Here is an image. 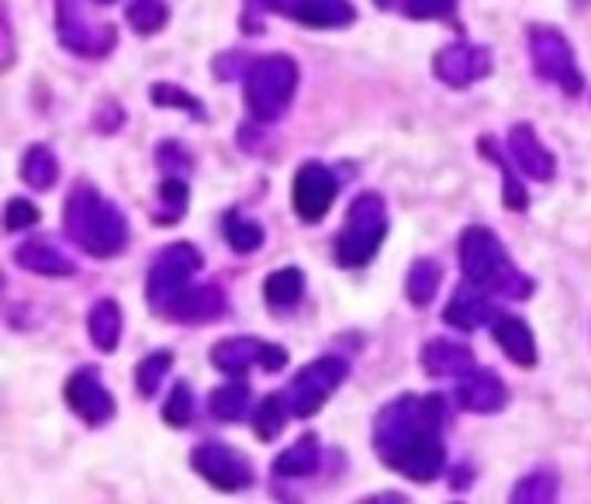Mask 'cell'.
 Listing matches in <instances>:
<instances>
[{"label":"cell","mask_w":591,"mask_h":504,"mask_svg":"<svg viewBox=\"0 0 591 504\" xmlns=\"http://www.w3.org/2000/svg\"><path fill=\"white\" fill-rule=\"evenodd\" d=\"M288 418H294L291 405H288V395H284V390H277V395L263 398L260 408H252V429H257V435L263 442H270V439H277L280 432H284Z\"/></svg>","instance_id":"cell-31"},{"label":"cell","mask_w":591,"mask_h":504,"mask_svg":"<svg viewBox=\"0 0 591 504\" xmlns=\"http://www.w3.org/2000/svg\"><path fill=\"white\" fill-rule=\"evenodd\" d=\"M367 501H405L402 494H377V497H367Z\"/></svg>","instance_id":"cell-44"},{"label":"cell","mask_w":591,"mask_h":504,"mask_svg":"<svg viewBox=\"0 0 591 504\" xmlns=\"http://www.w3.org/2000/svg\"><path fill=\"white\" fill-rule=\"evenodd\" d=\"M457 405L470 414H495L509 405V387L491 370H467L457 380Z\"/></svg>","instance_id":"cell-18"},{"label":"cell","mask_w":591,"mask_h":504,"mask_svg":"<svg viewBox=\"0 0 591 504\" xmlns=\"http://www.w3.org/2000/svg\"><path fill=\"white\" fill-rule=\"evenodd\" d=\"M149 97H153L156 107H174V111H184V115H190L197 122H208V111H205L201 97L187 94L180 83H153Z\"/></svg>","instance_id":"cell-36"},{"label":"cell","mask_w":591,"mask_h":504,"mask_svg":"<svg viewBox=\"0 0 591 504\" xmlns=\"http://www.w3.org/2000/svg\"><path fill=\"white\" fill-rule=\"evenodd\" d=\"M170 370H174V353L170 349H156L146 359H138V367H135V390H138V398H153Z\"/></svg>","instance_id":"cell-34"},{"label":"cell","mask_w":591,"mask_h":504,"mask_svg":"<svg viewBox=\"0 0 591 504\" xmlns=\"http://www.w3.org/2000/svg\"><path fill=\"white\" fill-rule=\"evenodd\" d=\"M526 42H529L532 73H537L543 83H553V87H560L568 97H578L584 91V76H581V66L574 60V49L560 28L532 24L526 32Z\"/></svg>","instance_id":"cell-8"},{"label":"cell","mask_w":591,"mask_h":504,"mask_svg":"<svg viewBox=\"0 0 591 504\" xmlns=\"http://www.w3.org/2000/svg\"><path fill=\"white\" fill-rule=\"evenodd\" d=\"M190 201V187L184 177L166 174V180L159 183V214H156V225H177L187 211Z\"/></svg>","instance_id":"cell-35"},{"label":"cell","mask_w":591,"mask_h":504,"mask_svg":"<svg viewBox=\"0 0 591 504\" xmlns=\"http://www.w3.org/2000/svg\"><path fill=\"white\" fill-rule=\"evenodd\" d=\"M460 270L474 287L488 291L491 297H509V301H529L537 291V280L526 276L512 256L505 252L501 239L485 229V225H470L460 232Z\"/></svg>","instance_id":"cell-3"},{"label":"cell","mask_w":591,"mask_h":504,"mask_svg":"<svg viewBox=\"0 0 591 504\" xmlns=\"http://www.w3.org/2000/svg\"><path fill=\"white\" fill-rule=\"evenodd\" d=\"M63 398H66L70 411L91 429H101L104 422L115 418V398H111V390L104 387V377H101L97 367L73 370L70 380H66Z\"/></svg>","instance_id":"cell-14"},{"label":"cell","mask_w":591,"mask_h":504,"mask_svg":"<svg viewBox=\"0 0 591 504\" xmlns=\"http://www.w3.org/2000/svg\"><path fill=\"white\" fill-rule=\"evenodd\" d=\"M211 66H215V80H236V76H246V70H249L242 52H225Z\"/></svg>","instance_id":"cell-42"},{"label":"cell","mask_w":591,"mask_h":504,"mask_svg":"<svg viewBox=\"0 0 591 504\" xmlns=\"http://www.w3.org/2000/svg\"><path fill=\"white\" fill-rule=\"evenodd\" d=\"M156 159H159L163 170L174 174V177L187 174L190 166H194V156H190L180 143H159V146H156Z\"/></svg>","instance_id":"cell-40"},{"label":"cell","mask_w":591,"mask_h":504,"mask_svg":"<svg viewBox=\"0 0 591 504\" xmlns=\"http://www.w3.org/2000/svg\"><path fill=\"white\" fill-rule=\"evenodd\" d=\"M439 280H443V266L429 256H422L408 266V276H405V294H408V304L415 307H429L436 291H439Z\"/></svg>","instance_id":"cell-29"},{"label":"cell","mask_w":591,"mask_h":504,"mask_svg":"<svg viewBox=\"0 0 591 504\" xmlns=\"http://www.w3.org/2000/svg\"><path fill=\"white\" fill-rule=\"evenodd\" d=\"M229 312V301H225V291L218 284H197L187 287L170 307L163 312V318L180 322V325H205L215 322Z\"/></svg>","instance_id":"cell-19"},{"label":"cell","mask_w":591,"mask_h":504,"mask_svg":"<svg viewBox=\"0 0 591 504\" xmlns=\"http://www.w3.org/2000/svg\"><path fill=\"white\" fill-rule=\"evenodd\" d=\"M21 180L32 187V190H52L55 180H60V159L49 146H28L24 156H21V166H18Z\"/></svg>","instance_id":"cell-28"},{"label":"cell","mask_w":591,"mask_h":504,"mask_svg":"<svg viewBox=\"0 0 591 504\" xmlns=\"http://www.w3.org/2000/svg\"><path fill=\"white\" fill-rule=\"evenodd\" d=\"M163 422L174 426V429H187L194 422V390H190L187 380L174 384L170 398H166V405H163Z\"/></svg>","instance_id":"cell-37"},{"label":"cell","mask_w":591,"mask_h":504,"mask_svg":"<svg viewBox=\"0 0 591 504\" xmlns=\"http://www.w3.org/2000/svg\"><path fill=\"white\" fill-rule=\"evenodd\" d=\"M190 466H194V473H201V477L221 494L246 491L252 481H257L252 463L239 450H232V445H225V442H201L190 453Z\"/></svg>","instance_id":"cell-12"},{"label":"cell","mask_w":591,"mask_h":504,"mask_svg":"<svg viewBox=\"0 0 591 504\" xmlns=\"http://www.w3.org/2000/svg\"><path fill=\"white\" fill-rule=\"evenodd\" d=\"M63 232L66 239L83 249L94 260H115L128 249V218L125 211L101 198V190L94 183H76L70 190V198L63 204Z\"/></svg>","instance_id":"cell-2"},{"label":"cell","mask_w":591,"mask_h":504,"mask_svg":"<svg viewBox=\"0 0 591 504\" xmlns=\"http://www.w3.org/2000/svg\"><path fill=\"white\" fill-rule=\"evenodd\" d=\"M387 239V204L381 193L363 190L353 198L340 235L332 242V260L343 270H363Z\"/></svg>","instance_id":"cell-5"},{"label":"cell","mask_w":591,"mask_h":504,"mask_svg":"<svg viewBox=\"0 0 591 504\" xmlns=\"http://www.w3.org/2000/svg\"><path fill=\"white\" fill-rule=\"evenodd\" d=\"M32 225H39V208L28 198H11L8 201V214H4V229L8 232H24Z\"/></svg>","instance_id":"cell-39"},{"label":"cell","mask_w":591,"mask_h":504,"mask_svg":"<svg viewBox=\"0 0 591 504\" xmlns=\"http://www.w3.org/2000/svg\"><path fill=\"white\" fill-rule=\"evenodd\" d=\"M346 377H350V359L335 356V353H325V356L312 359L308 367L298 370V377L284 390L288 405H291V414L294 418L319 414L325 408V401L346 384Z\"/></svg>","instance_id":"cell-10"},{"label":"cell","mask_w":591,"mask_h":504,"mask_svg":"<svg viewBox=\"0 0 591 504\" xmlns=\"http://www.w3.org/2000/svg\"><path fill=\"white\" fill-rule=\"evenodd\" d=\"M301 70L291 55H263L252 60L242 76V97L246 111L257 125H273L291 111V101L298 94Z\"/></svg>","instance_id":"cell-4"},{"label":"cell","mask_w":591,"mask_h":504,"mask_svg":"<svg viewBox=\"0 0 591 504\" xmlns=\"http://www.w3.org/2000/svg\"><path fill=\"white\" fill-rule=\"evenodd\" d=\"M304 297V273L298 266L273 270L263 280V301L273 315H291Z\"/></svg>","instance_id":"cell-24"},{"label":"cell","mask_w":591,"mask_h":504,"mask_svg":"<svg viewBox=\"0 0 591 504\" xmlns=\"http://www.w3.org/2000/svg\"><path fill=\"white\" fill-rule=\"evenodd\" d=\"M263 14H284L294 24L319 28V32H343L356 21L350 0H246L242 4V32L260 35Z\"/></svg>","instance_id":"cell-7"},{"label":"cell","mask_w":591,"mask_h":504,"mask_svg":"<svg viewBox=\"0 0 591 504\" xmlns=\"http://www.w3.org/2000/svg\"><path fill=\"white\" fill-rule=\"evenodd\" d=\"M205 266L201 249L194 242H170L166 249L156 252V260L149 263V280H146V301L156 315H163L187 287L194 273Z\"/></svg>","instance_id":"cell-9"},{"label":"cell","mask_w":591,"mask_h":504,"mask_svg":"<svg viewBox=\"0 0 591 504\" xmlns=\"http://www.w3.org/2000/svg\"><path fill=\"white\" fill-rule=\"evenodd\" d=\"M557 491H560V477L550 470V466H537L532 473H526V477L512 487V501L516 504H550L557 501Z\"/></svg>","instance_id":"cell-33"},{"label":"cell","mask_w":591,"mask_h":504,"mask_svg":"<svg viewBox=\"0 0 591 504\" xmlns=\"http://www.w3.org/2000/svg\"><path fill=\"white\" fill-rule=\"evenodd\" d=\"M14 263L21 270H28V273H35V276H73L76 273V263L52 239H45V235L24 239L14 249Z\"/></svg>","instance_id":"cell-20"},{"label":"cell","mask_w":591,"mask_h":504,"mask_svg":"<svg viewBox=\"0 0 591 504\" xmlns=\"http://www.w3.org/2000/svg\"><path fill=\"white\" fill-rule=\"evenodd\" d=\"M418 363L429 377H460V374L474 370V353L460 343L429 339L426 346H422Z\"/></svg>","instance_id":"cell-23"},{"label":"cell","mask_w":591,"mask_h":504,"mask_svg":"<svg viewBox=\"0 0 591 504\" xmlns=\"http://www.w3.org/2000/svg\"><path fill=\"white\" fill-rule=\"evenodd\" d=\"M122 325H125V315H122V304L111 301V297H101L91 312H87V335L91 343L101 349V353H115L118 343H122Z\"/></svg>","instance_id":"cell-25"},{"label":"cell","mask_w":591,"mask_h":504,"mask_svg":"<svg viewBox=\"0 0 591 504\" xmlns=\"http://www.w3.org/2000/svg\"><path fill=\"white\" fill-rule=\"evenodd\" d=\"M501 312L491 304V294L481 291V287H474L470 280L467 284H460L454 291V297H449V304L443 307V322L449 328H457V332H477L481 325H491Z\"/></svg>","instance_id":"cell-17"},{"label":"cell","mask_w":591,"mask_h":504,"mask_svg":"<svg viewBox=\"0 0 591 504\" xmlns=\"http://www.w3.org/2000/svg\"><path fill=\"white\" fill-rule=\"evenodd\" d=\"M477 149H481V156L495 166V170L501 174V201H505V208H512V211H526L529 208V193H526V187H522V174L519 170H512L509 166V159L512 156H505L501 149H498V143L491 135H485L481 143H477Z\"/></svg>","instance_id":"cell-26"},{"label":"cell","mask_w":591,"mask_h":504,"mask_svg":"<svg viewBox=\"0 0 591 504\" xmlns=\"http://www.w3.org/2000/svg\"><path fill=\"white\" fill-rule=\"evenodd\" d=\"M221 232H225V242H229L232 252H239V256H249V252H257L263 245V225L260 221H252L239 211H225L221 214Z\"/></svg>","instance_id":"cell-30"},{"label":"cell","mask_w":591,"mask_h":504,"mask_svg":"<svg viewBox=\"0 0 591 504\" xmlns=\"http://www.w3.org/2000/svg\"><path fill=\"white\" fill-rule=\"evenodd\" d=\"M505 149H509L516 170L529 180L537 183H550L557 177V159L553 153L540 143L537 128H532L529 122H516L509 128V138H505Z\"/></svg>","instance_id":"cell-16"},{"label":"cell","mask_w":591,"mask_h":504,"mask_svg":"<svg viewBox=\"0 0 591 504\" xmlns=\"http://www.w3.org/2000/svg\"><path fill=\"white\" fill-rule=\"evenodd\" d=\"M398 8L412 21H457V0H402Z\"/></svg>","instance_id":"cell-38"},{"label":"cell","mask_w":591,"mask_h":504,"mask_svg":"<svg viewBox=\"0 0 591 504\" xmlns=\"http://www.w3.org/2000/svg\"><path fill=\"white\" fill-rule=\"evenodd\" d=\"M249 401H252L249 384L242 377H232V384H221V387L211 390L208 408H211L215 422H242V418H252Z\"/></svg>","instance_id":"cell-27"},{"label":"cell","mask_w":591,"mask_h":504,"mask_svg":"<svg viewBox=\"0 0 591 504\" xmlns=\"http://www.w3.org/2000/svg\"><path fill=\"white\" fill-rule=\"evenodd\" d=\"M335 193H340V180L329 170L325 162L319 159H308L304 166H298L294 174V187H291V201L294 211L304 225H319V221L329 214Z\"/></svg>","instance_id":"cell-13"},{"label":"cell","mask_w":591,"mask_h":504,"mask_svg":"<svg viewBox=\"0 0 591 504\" xmlns=\"http://www.w3.org/2000/svg\"><path fill=\"white\" fill-rule=\"evenodd\" d=\"M125 21L132 24L135 35H159L170 24V4L166 0H128Z\"/></svg>","instance_id":"cell-32"},{"label":"cell","mask_w":591,"mask_h":504,"mask_svg":"<svg viewBox=\"0 0 591 504\" xmlns=\"http://www.w3.org/2000/svg\"><path fill=\"white\" fill-rule=\"evenodd\" d=\"M104 4L97 0H55V35L63 49L83 60H104L118 45V28L94 18Z\"/></svg>","instance_id":"cell-6"},{"label":"cell","mask_w":591,"mask_h":504,"mask_svg":"<svg viewBox=\"0 0 591 504\" xmlns=\"http://www.w3.org/2000/svg\"><path fill=\"white\" fill-rule=\"evenodd\" d=\"M491 339L498 343V349L509 356L516 367L522 370H532L537 367V335H532V328L516 318V315H498L491 322Z\"/></svg>","instance_id":"cell-21"},{"label":"cell","mask_w":591,"mask_h":504,"mask_svg":"<svg viewBox=\"0 0 591 504\" xmlns=\"http://www.w3.org/2000/svg\"><path fill=\"white\" fill-rule=\"evenodd\" d=\"M446 422L449 408L443 395L394 398L374 418V453L402 477L415 484H433L446 470Z\"/></svg>","instance_id":"cell-1"},{"label":"cell","mask_w":591,"mask_h":504,"mask_svg":"<svg viewBox=\"0 0 591 504\" xmlns=\"http://www.w3.org/2000/svg\"><path fill=\"white\" fill-rule=\"evenodd\" d=\"M211 367L221 370L225 377H246L252 367L280 374L288 367V349L263 343L257 335H229V339L211 346Z\"/></svg>","instance_id":"cell-11"},{"label":"cell","mask_w":591,"mask_h":504,"mask_svg":"<svg viewBox=\"0 0 591 504\" xmlns=\"http://www.w3.org/2000/svg\"><path fill=\"white\" fill-rule=\"evenodd\" d=\"M319 466H322L319 435L304 432L298 442H291L288 450L273 460V477H280V481H304V477H312Z\"/></svg>","instance_id":"cell-22"},{"label":"cell","mask_w":591,"mask_h":504,"mask_svg":"<svg viewBox=\"0 0 591 504\" xmlns=\"http://www.w3.org/2000/svg\"><path fill=\"white\" fill-rule=\"evenodd\" d=\"M433 73L439 83L454 91H464L470 83H481L491 73V49L477 42H454L443 45L433 55Z\"/></svg>","instance_id":"cell-15"},{"label":"cell","mask_w":591,"mask_h":504,"mask_svg":"<svg viewBox=\"0 0 591 504\" xmlns=\"http://www.w3.org/2000/svg\"><path fill=\"white\" fill-rule=\"evenodd\" d=\"M0 32H4V70L14 66V32H11V14L4 8V18H0Z\"/></svg>","instance_id":"cell-43"},{"label":"cell","mask_w":591,"mask_h":504,"mask_svg":"<svg viewBox=\"0 0 591 504\" xmlns=\"http://www.w3.org/2000/svg\"><path fill=\"white\" fill-rule=\"evenodd\" d=\"M122 125H125V111L118 107V101H104L101 111L94 115V128H97L101 135H115Z\"/></svg>","instance_id":"cell-41"}]
</instances>
